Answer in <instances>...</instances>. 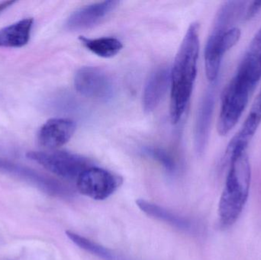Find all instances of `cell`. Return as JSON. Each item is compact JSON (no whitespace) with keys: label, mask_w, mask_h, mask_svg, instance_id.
<instances>
[{"label":"cell","mask_w":261,"mask_h":260,"mask_svg":"<svg viewBox=\"0 0 261 260\" xmlns=\"http://www.w3.org/2000/svg\"><path fill=\"white\" fill-rule=\"evenodd\" d=\"M170 86V70L167 67L156 69L149 76L143 93V108L146 113L154 111Z\"/></svg>","instance_id":"12"},{"label":"cell","mask_w":261,"mask_h":260,"mask_svg":"<svg viewBox=\"0 0 261 260\" xmlns=\"http://www.w3.org/2000/svg\"><path fill=\"white\" fill-rule=\"evenodd\" d=\"M144 154L159 163L169 174H173L176 171V164L171 154L165 150L159 148H146Z\"/></svg>","instance_id":"18"},{"label":"cell","mask_w":261,"mask_h":260,"mask_svg":"<svg viewBox=\"0 0 261 260\" xmlns=\"http://www.w3.org/2000/svg\"><path fill=\"white\" fill-rule=\"evenodd\" d=\"M122 178L97 166H90L76 180L80 193L92 199L102 201L111 196L122 184Z\"/></svg>","instance_id":"5"},{"label":"cell","mask_w":261,"mask_h":260,"mask_svg":"<svg viewBox=\"0 0 261 260\" xmlns=\"http://www.w3.org/2000/svg\"><path fill=\"white\" fill-rule=\"evenodd\" d=\"M229 170L219 203V218L223 228L232 226L239 219L248 201L251 170L247 151L236 152L228 157Z\"/></svg>","instance_id":"2"},{"label":"cell","mask_w":261,"mask_h":260,"mask_svg":"<svg viewBox=\"0 0 261 260\" xmlns=\"http://www.w3.org/2000/svg\"><path fill=\"white\" fill-rule=\"evenodd\" d=\"M14 3H15V1L2 2V3H0V12H3L5 9H7V8L10 7Z\"/></svg>","instance_id":"21"},{"label":"cell","mask_w":261,"mask_h":260,"mask_svg":"<svg viewBox=\"0 0 261 260\" xmlns=\"http://www.w3.org/2000/svg\"><path fill=\"white\" fill-rule=\"evenodd\" d=\"M137 206L144 213L151 218L166 223L178 230L188 232L191 230L192 224L188 219L176 215L161 206L144 199L136 201Z\"/></svg>","instance_id":"14"},{"label":"cell","mask_w":261,"mask_h":260,"mask_svg":"<svg viewBox=\"0 0 261 260\" xmlns=\"http://www.w3.org/2000/svg\"><path fill=\"white\" fill-rule=\"evenodd\" d=\"M26 157L36 162L58 177L67 180H76L87 168L92 166L89 159L67 151H30Z\"/></svg>","instance_id":"4"},{"label":"cell","mask_w":261,"mask_h":260,"mask_svg":"<svg viewBox=\"0 0 261 260\" xmlns=\"http://www.w3.org/2000/svg\"><path fill=\"white\" fill-rule=\"evenodd\" d=\"M261 10V1L252 2L249 6L245 9V18L246 20H251L256 16Z\"/></svg>","instance_id":"19"},{"label":"cell","mask_w":261,"mask_h":260,"mask_svg":"<svg viewBox=\"0 0 261 260\" xmlns=\"http://www.w3.org/2000/svg\"><path fill=\"white\" fill-rule=\"evenodd\" d=\"M251 111L257 113V114H260L261 116V90L258 96H257V99H256L255 102H254V106H253Z\"/></svg>","instance_id":"20"},{"label":"cell","mask_w":261,"mask_h":260,"mask_svg":"<svg viewBox=\"0 0 261 260\" xmlns=\"http://www.w3.org/2000/svg\"><path fill=\"white\" fill-rule=\"evenodd\" d=\"M74 86L80 94L97 100H108L114 93L112 79L98 67L80 68L75 74Z\"/></svg>","instance_id":"6"},{"label":"cell","mask_w":261,"mask_h":260,"mask_svg":"<svg viewBox=\"0 0 261 260\" xmlns=\"http://www.w3.org/2000/svg\"><path fill=\"white\" fill-rule=\"evenodd\" d=\"M33 24V18H23L0 29V47L17 48L26 45L30 40Z\"/></svg>","instance_id":"13"},{"label":"cell","mask_w":261,"mask_h":260,"mask_svg":"<svg viewBox=\"0 0 261 260\" xmlns=\"http://www.w3.org/2000/svg\"><path fill=\"white\" fill-rule=\"evenodd\" d=\"M80 41L87 50L103 58L113 57L123 47L122 41L113 37H101L96 38L80 37Z\"/></svg>","instance_id":"16"},{"label":"cell","mask_w":261,"mask_h":260,"mask_svg":"<svg viewBox=\"0 0 261 260\" xmlns=\"http://www.w3.org/2000/svg\"><path fill=\"white\" fill-rule=\"evenodd\" d=\"M66 235L67 238L82 250L91 253L93 256H96L102 260H128L122 256L116 254L114 252L112 251L110 249L90 241L88 238H84L75 232L67 230Z\"/></svg>","instance_id":"17"},{"label":"cell","mask_w":261,"mask_h":260,"mask_svg":"<svg viewBox=\"0 0 261 260\" xmlns=\"http://www.w3.org/2000/svg\"><path fill=\"white\" fill-rule=\"evenodd\" d=\"M246 3L243 1L226 2L221 6L216 13L204 52L205 74L212 83L217 80L222 59L227 53L222 44V37L228 29L232 27L236 20L245 12Z\"/></svg>","instance_id":"3"},{"label":"cell","mask_w":261,"mask_h":260,"mask_svg":"<svg viewBox=\"0 0 261 260\" xmlns=\"http://www.w3.org/2000/svg\"><path fill=\"white\" fill-rule=\"evenodd\" d=\"M261 123V116L251 111L239 132L230 141L226 151V157L239 151H247L250 142L255 135Z\"/></svg>","instance_id":"15"},{"label":"cell","mask_w":261,"mask_h":260,"mask_svg":"<svg viewBox=\"0 0 261 260\" xmlns=\"http://www.w3.org/2000/svg\"><path fill=\"white\" fill-rule=\"evenodd\" d=\"M119 5L118 1H103L84 6L70 15L66 27L70 31L90 28L105 19Z\"/></svg>","instance_id":"9"},{"label":"cell","mask_w":261,"mask_h":260,"mask_svg":"<svg viewBox=\"0 0 261 260\" xmlns=\"http://www.w3.org/2000/svg\"><path fill=\"white\" fill-rule=\"evenodd\" d=\"M0 171L21 177L32 182L46 193L61 198H70L73 192L63 183L50 177L42 175L33 169L0 159Z\"/></svg>","instance_id":"7"},{"label":"cell","mask_w":261,"mask_h":260,"mask_svg":"<svg viewBox=\"0 0 261 260\" xmlns=\"http://www.w3.org/2000/svg\"><path fill=\"white\" fill-rule=\"evenodd\" d=\"M216 102V86L207 90L199 105L194 130V145L196 153L202 155L205 152L210 137Z\"/></svg>","instance_id":"11"},{"label":"cell","mask_w":261,"mask_h":260,"mask_svg":"<svg viewBox=\"0 0 261 260\" xmlns=\"http://www.w3.org/2000/svg\"><path fill=\"white\" fill-rule=\"evenodd\" d=\"M76 130L73 121L64 118L49 119L40 128L38 143L47 149L53 150L66 145Z\"/></svg>","instance_id":"10"},{"label":"cell","mask_w":261,"mask_h":260,"mask_svg":"<svg viewBox=\"0 0 261 260\" xmlns=\"http://www.w3.org/2000/svg\"><path fill=\"white\" fill-rule=\"evenodd\" d=\"M199 25L192 23L178 50L170 71V117L178 123L185 112L197 76Z\"/></svg>","instance_id":"1"},{"label":"cell","mask_w":261,"mask_h":260,"mask_svg":"<svg viewBox=\"0 0 261 260\" xmlns=\"http://www.w3.org/2000/svg\"><path fill=\"white\" fill-rule=\"evenodd\" d=\"M238 82L254 91L261 79V26L250 42L237 72L233 76Z\"/></svg>","instance_id":"8"}]
</instances>
